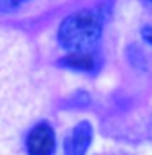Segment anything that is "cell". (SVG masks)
I'll use <instances>...</instances> for the list:
<instances>
[{"label":"cell","mask_w":152,"mask_h":155,"mask_svg":"<svg viewBox=\"0 0 152 155\" xmlns=\"http://www.w3.org/2000/svg\"><path fill=\"white\" fill-rule=\"evenodd\" d=\"M61 67L80 72H93L96 69V61L90 52H70L57 62Z\"/></svg>","instance_id":"4"},{"label":"cell","mask_w":152,"mask_h":155,"mask_svg":"<svg viewBox=\"0 0 152 155\" xmlns=\"http://www.w3.org/2000/svg\"><path fill=\"white\" fill-rule=\"evenodd\" d=\"M92 137H93L92 124L88 121H80L64 142L66 155H85V152L90 147Z\"/></svg>","instance_id":"3"},{"label":"cell","mask_w":152,"mask_h":155,"mask_svg":"<svg viewBox=\"0 0 152 155\" xmlns=\"http://www.w3.org/2000/svg\"><path fill=\"white\" fill-rule=\"evenodd\" d=\"M29 0H0V12L7 13V12H13L16 8H20L22 5H25Z\"/></svg>","instance_id":"6"},{"label":"cell","mask_w":152,"mask_h":155,"mask_svg":"<svg viewBox=\"0 0 152 155\" xmlns=\"http://www.w3.org/2000/svg\"><path fill=\"white\" fill-rule=\"evenodd\" d=\"M150 2H152V0H150Z\"/></svg>","instance_id":"8"},{"label":"cell","mask_w":152,"mask_h":155,"mask_svg":"<svg viewBox=\"0 0 152 155\" xmlns=\"http://www.w3.org/2000/svg\"><path fill=\"white\" fill-rule=\"evenodd\" d=\"M128 57H129V62L134 67H146V59L142 56L141 49H136L134 46H131L128 51Z\"/></svg>","instance_id":"5"},{"label":"cell","mask_w":152,"mask_h":155,"mask_svg":"<svg viewBox=\"0 0 152 155\" xmlns=\"http://www.w3.org/2000/svg\"><path fill=\"white\" fill-rule=\"evenodd\" d=\"M141 33H142V38H144L146 43L152 44V26H144Z\"/></svg>","instance_id":"7"},{"label":"cell","mask_w":152,"mask_h":155,"mask_svg":"<svg viewBox=\"0 0 152 155\" xmlns=\"http://www.w3.org/2000/svg\"><path fill=\"white\" fill-rule=\"evenodd\" d=\"M105 20L100 10H80L69 15L59 26V44L70 52H88L98 43Z\"/></svg>","instance_id":"1"},{"label":"cell","mask_w":152,"mask_h":155,"mask_svg":"<svg viewBox=\"0 0 152 155\" xmlns=\"http://www.w3.org/2000/svg\"><path fill=\"white\" fill-rule=\"evenodd\" d=\"M29 155H52L56 149V136L49 124L39 123L29 131L26 139Z\"/></svg>","instance_id":"2"}]
</instances>
